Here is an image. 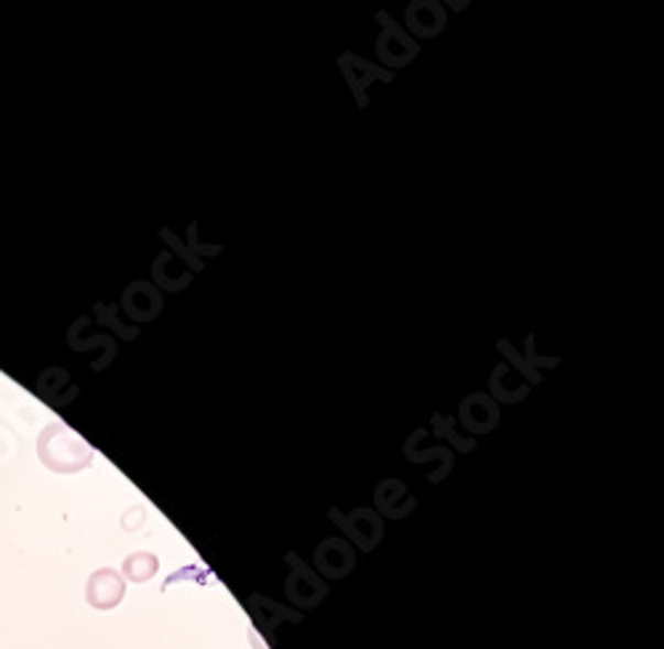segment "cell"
<instances>
[{"label": "cell", "instance_id": "cell-1", "mask_svg": "<svg viewBox=\"0 0 664 649\" xmlns=\"http://www.w3.org/2000/svg\"><path fill=\"white\" fill-rule=\"evenodd\" d=\"M37 458L56 474H77L91 466L94 450L86 440L69 432L59 421H51L37 436Z\"/></svg>", "mask_w": 664, "mask_h": 649}, {"label": "cell", "instance_id": "cell-2", "mask_svg": "<svg viewBox=\"0 0 664 649\" xmlns=\"http://www.w3.org/2000/svg\"><path fill=\"white\" fill-rule=\"evenodd\" d=\"M86 599L94 609H101V613L115 609L126 599V577H122L118 570H96L94 575L88 577Z\"/></svg>", "mask_w": 664, "mask_h": 649}, {"label": "cell", "instance_id": "cell-3", "mask_svg": "<svg viewBox=\"0 0 664 649\" xmlns=\"http://www.w3.org/2000/svg\"><path fill=\"white\" fill-rule=\"evenodd\" d=\"M378 19L383 22V35H380V41H378L380 60H383L385 64H391V67H404L410 60H415V54H417L415 41L404 35V32L391 22L389 14H380Z\"/></svg>", "mask_w": 664, "mask_h": 649}, {"label": "cell", "instance_id": "cell-4", "mask_svg": "<svg viewBox=\"0 0 664 649\" xmlns=\"http://www.w3.org/2000/svg\"><path fill=\"white\" fill-rule=\"evenodd\" d=\"M340 67H344L346 78L353 86V94L359 96V105H362V107L367 105V99H364L367 83L375 80V78H380V80H391L393 78L391 73H383V69H378L375 64L359 60V56H351V54L340 56Z\"/></svg>", "mask_w": 664, "mask_h": 649}, {"label": "cell", "instance_id": "cell-5", "mask_svg": "<svg viewBox=\"0 0 664 649\" xmlns=\"http://www.w3.org/2000/svg\"><path fill=\"white\" fill-rule=\"evenodd\" d=\"M407 22L423 37H434L438 30H444V9L438 3H412Z\"/></svg>", "mask_w": 664, "mask_h": 649}, {"label": "cell", "instance_id": "cell-6", "mask_svg": "<svg viewBox=\"0 0 664 649\" xmlns=\"http://www.w3.org/2000/svg\"><path fill=\"white\" fill-rule=\"evenodd\" d=\"M157 567H160L157 556L150 554V551H139V554H131L126 562H122L120 575L128 577V581H133V583H144V581H150V577L157 575Z\"/></svg>", "mask_w": 664, "mask_h": 649}, {"label": "cell", "instance_id": "cell-7", "mask_svg": "<svg viewBox=\"0 0 664 649\" xmlns=\"http://www.w3.org/2000/svg\"><path fill=\"white\" fill-rule=\"evenodd\" d=\"M460 415H462V421L473 429V432H479V418H487V423L492 429H494V423H498V408H494V402L487 400L483 394L468 397L466 404H462Z\"/></svg>", "mask_w": 664, "mask_h": 649}]
</instances>
